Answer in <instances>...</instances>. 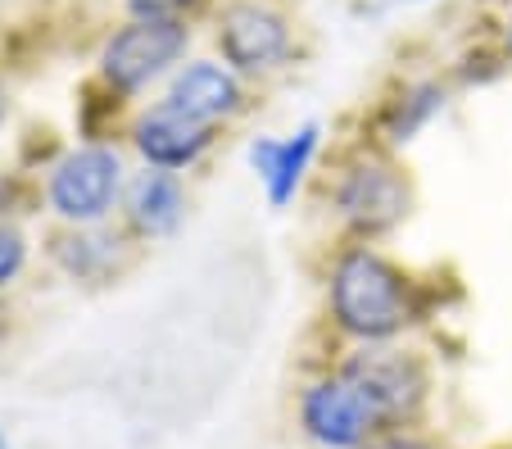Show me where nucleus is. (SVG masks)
I'll use <instances>...</instances> for the list:
<instances>
[{
	"mask_svg": "<svg viewBox=\"0 0 512 449\" xmlns=\"http://www.w3.org/2000/svg\"><path fill=\"white\" fill-rule=\"evenodd\" d=\"M19 268H23V236L0 223V286L10 282Z\"/></svg>",
	"mask_w": 512,
	"mask_h": 449,
	"instance_id": "13",
	"label": "nucleus"
},
{
	"mask_svg": "<svg viewBox=\"0 0 512 449\" xmlns=\"http://www.w3.org/2000/svg\"><path fill=\"white\" fill-rule=\"evenodd\" d=\"M368 449H431V445H426V440H417V436H404V431H395V436L372 440Z\"/></svg>",
	"mask_w": 512,
	"mask_h": 449,
	"instance_id": "15",
	"label": "nucleus"
},
{
	"mask_svg": "<svg viewBox=\"0 0 512 449\" xmlns=\"http://www.w3.org/2000/svg\"><path fill=\"white\" fill-rule=\"evenodd\" d=\"M218 46L232 69L259 73L290 55V28L281 14L263 10V5H232L218 28Z\"/></svg>",
	"mask_w": 512,
	"mask_h": 449,
	"instance_id": "6",
	"label": "nucleus"
},
{
	"mask_svg": "<svg viewBox=\"0 0 512 449\" xmlns=\"http://www.w3.org/2000/svg\"><path fill=\"white\" fill-rule=\"evenodd\" d=\"M313 150H318V123H304L300 132L286 137V141H277V137H254L250 141V164H254V173L263 177L268 200L277 209L290 205L295 186H300L304 173H309Z\"/></svg>",
	"mask_w": 512,
	"mask_h": 449,
	"instance_id": "9",
	"label": "nucleus"
},
{
	"mask_svg": "<svg viewBox=\"0 0 512 449\" xmlns=\"http://www.w3.org/2000/svg\"><path fill=\"white\" fill-rule=\"evenodd\" d=\"M5 109H10V100H5V82H0V118H5Z\"/></svg>",
	"mask_w": 512,
	"mask_h": 449,
	"instance_id": "16",
	"label": "nucleus"
},
{
	"mask_svg": "<svg viewBox=\"0 0 512 449\" xmlns=\"http://www.w3.org/2000/svg\"><path fill=\"white\" fill-rule=\"evenodd\" d=\"M168 105L200 118V123H213V118H223V114H236V105H241V82H236L232 69L200 59V64H186L173 78Z\"/></svg>",
	"mask_w": 512,
	"mask_h": 449,
	"instance_id": "10",
	"label": "nucleus"
},
{
	"mask_svg": "<svg viewBox=\"0 0 512 449\" xmlns=\"http://www.w3.org/2000/svg\"><path fill=\"white\" fill-rule=\"evenodd\" d=\"M508 50H512V14H508Z\"/></svg>",
	"mask_w": 512,
	"mask_h": 449,
	"instance_id": "17",
	"label": "nucleus"
},
{
	"mask_svg": "<svg viewBox=\"0 0 512 449\" xmlns=\"http://www.w3.org/2000/svg\"><path fill=\"white\" fill-rule=\"evenodd\" d=\"M186 5H195V0H127V10L136 19H177Z\"/></svg>",
	"mask_w": 512,
	"mask_h": 449,
	"instance_id": "14",
	"label": "nucleus"
},
{
	"mask_svg": "<svg viewBox=\"0 0 512 449\" xmlns=\"http://www.w3.org/2000/svg\"><path fill=\"white\" fill-rule=\"evenodd\" d=\"M213 141V127L200 118L182 114L164 100L136 123V150L155 168H186L204 155V146Z\"/></svg>",
	"mask_w": 512,
	"mask_h": 449,
	"instance_id": "7",
	"label": "nucleus"
},
{
	"mask_svg": "<svg viewBox=\"0 0 512 449\" xmlns=\"http://www.w3.org/2000/svg\"><path fill=\"white\" fill-rule=\"evenodd\" d=\"M182 50L186 28L177 19H132L109 37L105 55H100V73L118 96H132L150 78H159Z\"/></svg>",
	"mask_w": 512,
	"mask_h": 449,
	"instance_id": "3",
	"label": "nucleus"
},
{
	"mask_svg": "<svg viewBox=\"0 0 512 449\" xmlns=\"http://www.w3.org/2000/svg\"><path fill=\"white\" fill-rule=\"evenodd\" d=\"M349 372L368 381L372 391L381 395V404L390 409V418L408 422L417 409H422V395H426V372L413 354H399V350H363L354 359H345Z\"/></svg>",
	"mask_w": 512,
	"mask_h": 449,
	"instance_id": "8",
	"label": "nucleus"
},
{
	"mask_svg": "<svg viewBox=\"0 0 512 449\" xmlns=\"http://www.w3.org/2000/svg\"><path fill=\"white\" fill-rule=\"evenodd\" d=\"M123 182V164L109 146H82L64 155L50 173V205L68 223H96L109 214Z\"/></svg>",
	"mask_w": 512,
	"mask_h": 449,
	"instance_id": "4",
	"label": "nucleus"
},
{
	"mask_svg": "<svg viewBox=\"0 0 512 449\" xmlns=\"http://www.w3.org/2000/svg\"><path fill=\"white\" fill-rule=\"evenodd\" d=\"M395 418L368 381L340 363L331 377H318L300 395V431L318 449H368L390 436Z\"/></svg>",
	"mask_w": 512,
	"mask_h": 449,
	"instance_id": "2",
	"label": "nucleus"
},
{
	"mask_svg": "<svg viewBox=\"0 0 512 449\" xmlns=\"http://www.w3.org/2000/svg\"><path fill=\"white\" fill-rule=\"evenodd\" d=\"M0 449H10V440H5V431H0Z\"/></svg>",
	"mask_w": 512,
	"mask_h": 449,
	"instance_id": "18",
	"label": "nucleus"
},
{
	"mask_svg": "<svg viewBox=\"0 0 512 449\" xmlns=\"http://www.w3.org/2000/svg\"><path fill=\"white\" fill-rule=\"evenodd\" d=\"M182 209H186L182 182H177L168 168L141 173L132 182V191H127V218H132V227L145 236H168L182 223Z\"/></svg>",
	"mask_w": 512,
	"mask_h": 449,
	"instance_id": "11",
	"label": "nucleus"
},
{
	"mask_svg": "<svg viewBox=\"0 0 512 449\" xmlns=\"http://www.w3.org/2000/svg\"><path fill=\"white\" fill-rule=\"evenodd\" d=\"M331 313L336 327L358 341H386L413 323L408 282L377 250H349L331 273Z\"/></svg>",
	"mask_w": 512,
	"mask_h": 449,
	"instance_id": "1",
	"label": "nucleus"
},
{
	"mask_svg": "<svg viewBox=\"0 0 512 449\" xmlns=\"http://www.w3.org/2000/svg\"><path fill=\"white\" fill-rule=\"evenodd\" d=\"M440 105H445V91L431 87V82L404 91V96L386 109V137L390 141H413V132H422V127L440 114Z\"/></svg>",
	"mask_w": 512,
	"mask_h": 449,
	"instance_id": "12",
	"label": "nucleus"
},
{
	"mask_svg": "<svg viewBox=\"0 0 512 449\" xmlns=\"http://www.w3.org/2000/svg\"><path fill=\"white\" fill-rule=\"evenodd\" d=\"M336 205L349 227L377 236V232H390V227L408 214L413 191H408L404 173H399L395 164H386V159H358V164H349L345 177H340Z\"/></svg>",
	"mask_w": 512,
	"mask_h": 449,
	"instance_id": "5",
	"label": "nucleus"
}]
</instances>
